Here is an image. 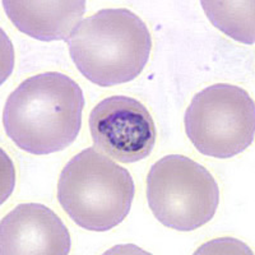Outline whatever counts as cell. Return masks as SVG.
I'll return each instance as SVG.
<instances>
[{
    "label": "cell",
    "mask_w": 255,
    "mask_h": 255,
    "mask_svg": "<svg viewBox=\"0 0 255 255\" xmlns=\"http://www.w3.org/2000/svg\"><path fill=\"white\" fill-rule=\"evenodd\" d=\"M1 4L20 32L40 41H67L86 10L84 0H3Z\"/></svg>",
    "instance_id": "8"
},
{
    "label": "cell",
    "mask_w": 255,
    "mask_h": 255,
    "mask_svg": "<svg viewBox=\"0 0 255 255\" xmlns=\"http://www.w3.org/2000/svg\"><path fill=\"white\" fill-rule=\"evenodd\" d=\"M204 12L213 26L234 40L247 45L255 41V3L254 0H203Z\"/></svg>",
    "instance_id": "9"
},
{
    "label": "cell",
    "mask_w": 255,
    "mask_h": 255,
    "mask_svg": "<svg viewBox=\"0 0 255 255\" xmlns=\"http://www.w3.org/2000/svg\"><path fill=\"white\" fill-rule=\"evenodd\" d=\"M147 199L152 213L163 226L193 231L216 215L220 189L204 166L181 154H168L148 172Z\"/></svg>",
    "instance_id": "4"
},
{
    "label": "cell",
    "mask_w": 255,
    "mask_h": 255,
    "mask_svg": "<svg viewBox=\"0 0 255 255\" xmlns=\"http://www.w3.org/2000/svg\"><path fill=\"white\" fill-rule=\"evenodd\" d=\"M77 69L100 87L139 76L152 49L147 24L129 9H101L86 18L67 40Z\"/></svg>",
    "instance_id": "2"
},
{
    "label": "cell",
    "mask_w": 255,
    "mask_h": 255,
    "mask_svg": "<svg viewBox=\"0 0 255 255\" xmlns=\"http://www.w3.org/2000/svg\"><path fill=\"white\" fill-rule=\"evenodd\" d=\"M135 186L127 168L95 147L73 157L58 181V199L79 227L105 232L130 212Z\"/></svg>",
    "instance_id": "3"
},
{
    "label": "cell",
    "mask_w": 255,
    "mask_h": 255,
    "mask_svg": "<svg viewBox=\"0 0 255 255\" xmlns=\"http://www.w3.org/2000/svg\"><path fill=\"white\" fill-rule=\"evenodd\" d=\"M69 252V231L44 204H19L0 222L1 255H67Z\"/></svg>",
    "instance_id": "7"
},
{
    "label": "cell",
    "mask_w": 255,
    "mask_h": 255,
    "mask_svg": "<svg viewBox=\"0 0 255 255\" xmlns=\"http://www.w3.org/2000/svg\"><path fill=\"white\" fill-rule=\"evenodd\" d=\"M185 131L200 153L231 158L254 140V101L234 84L209 86L197 93L186 109Z\"/></svg>",
    "instance_id": "5"
},
{
    "label": "cell",
    "mask_w": 255,
    "mask_h": 255,
    "mask_svg": "<svg viewBox=\"0 0 255 255\" xmlns=\"http://www.w3.org/2000/svg\"><path fill=\"white\" fill-rule=\"evenodd\" d=\"M84 97L70 77L47 72L26 79L4 106L6 135L32 154L63 151L78 136Z\"/></svg>",
    "instance_id": "1"
},
{
    "label": "cell",
    "mask_w": 255,
    "mask_h": 255,
    "mask_svg": "<svg viewBox=\"0 0 255 255\" xmlns=\"http://www.w3.org/2000/svg\"><path fill=\"white\" fill-rule=\"evenodd\" d=\"M90 131L97 151L122 163L147 158L156 143L153 118L142 102L111 96L90 114Z\"/></svg>",
    "instance_id": "6"
}]
</instances>
